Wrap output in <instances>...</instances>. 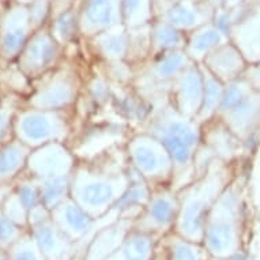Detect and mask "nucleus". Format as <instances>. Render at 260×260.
<instances>
[{
	"label": "nucleus",
	"instance_id": "obj_3",
	"mask_svg": "<svg viewBox=\"0 0 260 260\" xmlns=\"http://www.w3.org/2000/svg\"><path fill=\"white\" fill-rule=\"evenodd\" d=\"M251 159L229 164L214 159L209 169L177 191L179 217L175 232L192 241L203 243L205 226L210 210L218 197L233 181L244 164Z\"/></svg>",
	"mask_w": 260,
	"mask_h": 260
},
{
	"label": "nucleus",
	"instance_id": "obj_35",
	"mask_svg": "<svg viewBox=\"0 0 260 260\" xmlns=\"http://www.w3.org/2000/svg\"><path fill=\"white\" fill-rule=\"evenodd\" d=\"M129 47H128L127 63L134 69L150 59V25L128 29Z\"/></svg>",
	"mask_w": 260,
	"mask_h": 260
},
{
	"label": "nucleus",
	"instance_id": "obj_9",
	"mask_svg": "<svg viewBox=\"0 0 260 260\" xmlns=\"http://www.w3.org/2000/svg\"><path fill=\"white\" fill-rule=\"evenodd\" d=\"M129 165L147 181L151 189L171 185L175 165L161 141L145 131H134L124 145Z\"/></svg>",
	"mask_w": 260,
	"mask_h": 260
},
{
	"label": "nucleus",
	"instance_id": "obj_5",
	"mask_svg": "<svg viewBox=\"0 0 260 260\" xmlns=\"http://www.w3.org/2000/svg\"><path fill=\"white\" fill-rule=\"evenodd\" d=\"M85 77L79 61L66 55V59L55 70L31 82V91L22 105L49 111L74 109L81 99Z\"/></svg>",
	"mask_w": 260,
	"mask_h": 260
},
{
	"label": "nucleus",
	"instance_id": "obj_18",
	"mask_svg": "<svg viewBox=\"0 0 260 260\" xmlns=\"http://www.w3.org/2000/svg\"><path fill=\"white\" fill-rule=\"evenodd\" d=\"M81 37L87 40L113 26L123 25L121 0H78Z\"/></svg>",
	"mask_w": 260,
	"mask_h": 260
},
{
	"label": "nucleus",
	"instance_id": "obj_25",
	"mask_svg": "<svg viewBox=\"0 0 260 260\" xmlns=\"http://www.w3.org/2000/svg\"><path fill=\"white\" fill-rule=\"evenodd\" d=\"M131 228L133 221L129 219H117L100 228L82 249V260H107L117 249Z\"/></svg>",
	"mask_w": 260,
	"mask_h": 260
},
{
	"label": "nucleus",
	"instance_id": "obj_15",
	"mask_svg": "<svg viewBox=\"0 0 260 260\" xmlns=\"http://www.w3.org/2000/svg\"><path fill=\"white\" fill-rule=\"evenodd\" d=\"M29 232L47 260H74L77 244L60 231L52 221L51 211L40 205L29 211Z\"/></svg>",
	"mask_w": 260,
	"mask_h": 260
},
{
	"label": "nucleus",
	"instance_id": "obj_16",
	"mask_svg": "<svg viewBox=\"0 0 260 260\" xmlns=\"http://www.w3.org/2000/svg\"><path fill=\"white\" fill-rule=\"evenodd\" d=\"M78 158L69 143H48L30 151L26 175L36 180L71 176Z\"/></svg>",
	"mask_w": 260,
	"mask_h": 260
},
{
	"label": "nucleus",
	"instance_id": "obj_37",
	"mask_svg": "<svg viewBox=\"0 0 260 260\" xmlns=\"http://www.w3.org/2000/svg\"><path fill=\"white\" fill-rule=\"evenodd\" d=\"M22 105V99L7 94L3 103L0 104V146L11 141L14 137V120L18 108Z\"/></svg>",
	"mask_w": 260,
	"mask_h": 260
},
{
	"label": "nucleus",
	"instance_id": "obj_13",
	"mask_svg": "<svg viewBox=\"0 0 260 260\" xmlns=\"http://www.w3.org/2000/svg\"><path fill=\"white\" fill-rule=\"evenodd\" d=\"M231 41L248 64L260 61V0H247L235 9H222Z\"/></svg>",
	"mask_w": 260,
	"mask_h": 260
},
{
	"label": "nucleus",
	"instance_id": "obj_49",
	"mask_svg": "<svg viewBox=\"0 0 260 260\" xmlns=\"http://www.w3.org/2000/svg\"><path fill=\"white\" fill-rule=\"evenodd\" d=\"M0 260H9V255H7V251H3V249H0Z\"/></svg>",
	"mask_w": 260,
	"mask_h": 260
},
{
	"label": "nucleus",
	"instance_id": "obj_8",
	"mask_svg": "<svg viewBox=\"0 0 260 260\" xmlns=\"http://www.w3.org/2000/svg\"><path fill=\"white\" fill-rule=\"evenodd\" d=\"M215 117L241 141L260 134V93L243 77L226 83Z\"/></svg>",
	"mask_w": 260,
	"mask_h": 260
},
{
	"label": "nucleus",
	"instance_id": "obj_47",
	"mask_svg": "<svg viewBox=\"0 0 260 260\" xmlns=\"http://www.w3.org/2000/svg\"><path fill=\"white\" fill-rule=\"evenodd\" d=\"M151 260H167V257H165V253H164V251H162L161 247H159V244H158L157 253H155V256H154Z\"/></svg>",
	"mask_w": 260,
	"mask_h": 260
},
{
	"label": "nucleus",
	"instance_id": "obj_41",
	"mask_svg": "<svg viewBox=\"0 0 260 260\" xmlns=\"http://www.w3.org/2000/svg\"><path fill=\"white\" fill-rule=\"evenodd\" d=\"M29 229L14 223L0 209V249L9 251Z\"/></svg>",
	"mask_w": 260,
	"mask_h": 260
},
{
	"label": "nucleus",
	"instance_id": "obj_29",
	"mask_svg": "<svg viewBox=\"0 0 260 260\" xmlns=\"http://www.w3.org/2000/svg\"><path fill=\"white\" fill-rule=\"evenodd\" d=\"M159 240L131 228L117 249L107 260H151L157 253Z\"/></svg>",
	"mask_w": 260,
	"mask_h": 260
},
{
	"label": "nucleus",
	"instance_id": "obj_30",
	"mask_svg": "<svg viewBox=\"0 0 260 260\" xmlns=\"http://www.w3.org/2000/svg\"><path fill=\"white\" fill-rule=\"evenodd\" d=\"M150 57L185 48L187 33L176 29L171 23L155 18L150 23Z\"/></svg>",
	"mask_w": 260,
	"mask_h": 260
},
{
	"label": "nucleus",
	"instance_id": "obj_20",
	"mask_svg": "<svg viewBox=\"0 0 260 260\" xmlns=\"http://www.w3.org/2000/svg\"><path fill=\"white\" fill-rule=\"evenodd\" d=\"M109 111L133 131H139L153 115L154 108L133 85H113Z\"/></svg>",
	"mask_w": 260,
	"mask_h": 260
},
{
	"label": "nucleus",
	"instance_id": "obj_32",
	"mask_svg": "<svg viewBox=\"0 0 260 260\" xmlns=\"http://www.w3.org/2000/svg\"><path fill=\"white\" fill-rule=\"evenodd\" d=\"M52 36L57 43L67 51L69 48L79 45L82 43L81 29H79V17H78V2L73 7L57 14L48 23Z\"/></svg>",
	"mask_w": 260,
	"mask_h": 260
},
{
	"label": "nucleus",
	"instance_id": "obj_1",
	"mask_svg": "<svg viewBox=\"0 0 260 260\" xmlns=\"http://www.w3.org/2000/svg\"><path fill=\"white\" fill-rule=\"evenodd\" d=\"M124 145L95 157L78 158L71 173L70 197L94 219L107 215L129 184V162Z\"/></svg>",
	"mask_w": 260,
	"mask_h": 260
},
{
	"label": "nucleus",
	"instance_id": "obj_10",
	"mask_svg": "<svg viewBox=\"0 0 260 260\" xmlns=\"http://www.w3.org/2000/svg\"><path fill=\"white\" fill-rule=\"evenodd\" d=\"M134 131L119 119L87 120L69 146L77 158H91L117 145H124Z\"/></svg>",
	"mask_w": 260,
	"mask_h": 260
},
{
	"label": "nucleus",
	"instance_id": "obj_21",
	"mask_svg": "<svg viewBox=\"0 0 260 260\" xmlns=\"http://www.w3.org/2000/svg\"><path fill=\"white\" fill-rule=\"evenodd\" d=\"M215 11L210 0H175L158 18L188 35L213 21Z\"/></svg>",
	"mask_w": 260,
	"mask_h": 260
},
{
	"label": "nucleus",
	"instance_id": "obj_44",
	"mask_svg": "<svg viewBox=\"0 0 260 260\" xmlns=\"http://www.w3.org/2000/svg\"><path fill=\"white\" fill-rule=\"evenodd\" d=\"M173 2L175 0H154V13H155V18L159 17Z\"/></svg>",
	"mask_w": 260,
	"mask_h": 260
},
{
	"label": "nucleus",
	"instance_id": "obj_22",
	"mask_svg": "<svg viewBox=\"0 0 260 260\" xmlns=\"http://www.w3.org/2000/svg\"><path fill=\"white\" fill-rule=\"evenodd\" d=\"M202 143L213 151L214 157L223 162L236 164L249 159L244 151L243 141L217 117L202 124Z\"/></svg>",
	"mask_w": 260,
	"mask_h": 260
},
{
	"label": "nucleus",
	"instance_id": "obj_42",
	"mask_svg": "<svg viewBox=\"0 0 260 260\" xmlns=\"http://www.w3.org/2000/svg\"><path fill=\"white\" fill-rule=\"evenodd\" d=\"M29 15L35 31L47 26L52 18V2L51 0H33L29 5Z\"/></svg>",
	"mask_w": 260,
	"mask_h": 260
},
{
	"label": "nucleus",
	"instance_id": "obj_26",
	"mask_svg": "<svg viewBox=\"0 0 260 260\" xmlns=\"http://www.w3.org/2000/svg\"><path fill=\"white\" fill-rule=\"evenodd\" d=\"M150 195H151V187L129 165V184L117 203L112 207L108 214L115 221L117 219L134 221L142 213V210L145 209L146 203L150 199Z\"/></svg>",
	"mask_w": 260,
	"mask_h": 260
},
{
	"label": "nucleus",
	"instance_id": "obj_31",
	"mask_svg": "<svg viewBox=\"0 0 260 260\" xmlns=\"http://www.w3.org/2000/svg\"><path fill=\"white\" fill-rule=\"evenodd\" d=\"M167 260H210L211 255L203 243L185 239L175 231L159 240Z\"/></svg>",
	"mask_w": 260,
	"mask_h": 260
},
{
	"label": "nucleus",
	"instance_id": "obj_50",
	"mask_svg": "<svg viewBox=\"0 0 260 260\" xmlns=\"http://www.w3.org/2000/svg\"><path fill=\"white\" fill-rule=\"evenodd\" d=\"M6 95H7V93H6L5 90H3V89H2V87H0V104H2V103H3V101H5Z\"/></svg>",
	"mask_w": 260,
	"mask_h": 260
},
{
	"label": "nucleus",
	"instance_id": "obj_46",
	"mask_svg": "<svg viewBox=\"0 0 260 260\" xmlns=\"http://www.w3.org/2000/svg\"><path fill=\"white\" fill-rule=\"evenodd\" d=\"M31 2H33V0H0V9L7 5H11V3H19V5L29 6Z\"/></svg>",
	"mask_w": 260,
	"mask_h": 260
},
{
	"label": "nucleus",
	"instance_id": "obj_17",
	"mask_svg": "<svg viewBox=\"0 0 260 260\" xmlns=\"http://www.w3.org/2000/svg\"><path fill=\"white\" fill-rule=\"evenodd\" d=\"M205 81L201 64L191 63L177 75L169 91V104L181 115L197 119L203 104Z\"/></svg>",
	"mask_w": 260,
	"mask_h": 260
},
{
	"label": "nucleus",
	"instance_id": "obj_2",
	"mask_svg": "<svg viewBox=\"0 0 260 260\" xmlns=\"http://www.w3.org/2000/svg\"><path fill=\"white\" fill-rule=\"evenodd\" d=\"M249 173L245 165L218 197L207 215L203 244L213 257L228 259L243 251L248 223Z\"/></svg>",
	"mask_w": 260,
	"mask_h": 260
},
{
	"label": "nucleus",
	"instance_id": "obj_7",
	"mask_svg": "<svg viewBox=\"0 0 260 260\" xmlns=\"http://www.w3.org/2000/svg\"><path fill=\"white\" fill-rule=\"evenodd\" d=\"M191 63L193 61L184 49L153 56L135 69L131 85L153 105L155 111L169 103L172 83Z\"/></svg>",
	"mask_w": 260,
	"mask_h": 260
},
{
	"label": "nucleus",
	"instance_id": "obj_48",
	"mask_svg": "<svg viewBox=\"0 0 260 260\" xmlns=\"http://www.w3.org/2000/svg\"><path fill=\"white\" fill-rule=\"evenodd\" d=\"M210 2L213 3L215 9H221L222 5H223V0H210Z\"/></svg>",
	"mask_w": 260,
	"mask_h": 260
},
{
	"label": "nucleus",
	"instance_id": "obj_43",
	"mask_svg": "<svg viewBox=\"0 0 260 260\" xmlns=\"http://www.w3.org/2000/svg\"><path fill=\"white\" fill-rule=\"evenodd\" d=\"M243 78L260 93V61L257 63L248 64L247 70L244 73Z\"/></svg>",
	"mask_w": 260,
	"mask_h": 260
},
{
	"label": "nucleus",
	"instance_id": "obj_39",
	"mask_svg": "<svg viewBox=\"0 0 260 260\" xmlns=\"http://www.w3.org/2000/svg\"><path fill=\"white\" fill-rule=\"evenodd\" d=\"M0 209L6 217L11 219L14 223L29 229V210L26 209V206L23 205V202L15 192V189L10 192L9 197L6 198L5 202L0 206Z\"/></svg>",
	"mask_w": 260,
	"mask_h": 260
},
{
	"label": "nucleus",
	"instance_id": "obj_36",
	"mask_svg": "<svg viewBox=\"0 0 260 260\" xmlns=\"http://www.w3.org/2000/svg\"><path fill=\"white\" fill-rule=\"evenodd\" d=\"M70 179L71 176L37 180L41 192V203L49 211L70 197Z\"/></svg>",
	"mask_w": 260,
	"mask_h": 260
},
{
	"label": "nucleus",
	"instance_id": "obj_4",
	"mask_svg": "<svg viewBox=\"0 0 260 260\" xmlns=\"http://www.w3.org/2000/svg\"><path fill=\"white\" fill-rule=\"evenodd\" d=\"M164 143L175 165L172 188L179 191L193 180V158L202 142V124L181 115L171 104L158 108L139 129Z\"/></svg>",
	"mask_w": 260,
	"mask_h": 260
},
{
	"label": "nucleus",
	"instance_id": "obj_40",
	"mask_svg": "<svg viewBox=\"0 0 260 260\" xmlns=\"http://www.w3.org/2000/svg\"><path fill=\"white\" fill-rule=\"evenodd\" d=\"M7 255H9V260H47L39 249L29 231L10 248Z\"/></svg>",
	"mask_w": 260,
	"mask_h": 260
},
{
	"label": "nucleus",
	"instance_id": "obj_28",
	"mask_svg": "<svg viewBox=\"0 0 260 260\" xmlns=\"http://www.w3.org/2000/svg\"><path fill=\"white\" fill-rule=\"evenodd\" d=\"M30 151L17 138L0 146V185L14 184L25 173Z\"/></svg>",
	"mask_w": 260,
	"mask_h": 260
},
{
	"label": "nucleus",
	"instance_id": "obj_33",
	"mask_svg": "<svg viewBox=\"0 0 260 260\" xmlns=\"http://www.w3.org/2000/svg\"><path fill=\"white\" fill-rule=\"evenodd\" d=\"M201 67L203 71V81H205V93H203V104L197 120L203 124L217 116L225 91V85L214 77L213 74H210L202 64Z\"/></svg>",
	"mask_w": 260,
	"mask_h": 260
},
{
	"label": "nucleus",
	"instance_id": "obj_12",
	"mask_svg": "<svg viewBox=\"0 0 260 260\" xmlns=\"http://www.w3.org/2000/svg\"><path fill=\"white\" fill-rule=\"evenodd\" d=\"M179 207L177 191L171 185L153 188L145 209L133 221V229L162 239L175 231Z\"/></svg>",
	"mask_w": 260,
	"mask_h": 260
},
{
	"label": "nucleus",
	"instance_id": "obj_27",
	"mask_svg": "<svg viewBox=\"0 0 260 260\" xmlns=\"http://www.w3.org/2000/svg\"><path fill=\"white\" fill-rule=\"evenodd\" d=\"M229 41V33L213 19L209 23L188 33L184 51L187 52V55L193 63L201 64L209 53Z\"/></svg>",
	"mask_w": 260,
	"mask_h": 260
},
{
	"label": "nucleus",
	"instance_id": "obj_45",
	"mask_svg": "<svg viewBox=\"0 0 260 260\" xmlns=\"http://www.w3.org/2000/svg\"><path fill=\"white\" fill-rule=\"evenodd\" d=\"M244 2H247V0H223V5H222L221 9H225V10L235 9V7H237V6L244 3Z\"/></svg>",
	"mask_w": 260,
	"mask_h": 260
},
{
	"label": "nucleus",
	"instance_id": "obj_38",
	"mask_svg": "<svg viewBox=\"0 0 260 260\" xmlns=\"http://www.w3.org/2000/svg\"><path fill=\"white\" fill-rule=\"evenodd\" d=\"M14 189L17 192L19 198L23 202V205L26 206V209L33 210L37 206L43 205L41 203V192H40V184L36 179H33L31 176L23 175L17 179V181L14 183Z\"/></svg>",
	"mask_w": 260,
	"mask_h": 260
},
{
	"label": "nucleus",
	"instance_id": "obj_51",
	"mask_svg": "<svg viewBox=\"0 0 260 260\" xmlns=\"http://www.w3.org/2000/svg\"><path fill=\"white\" fill-rule=\"evenodd\" d=\"M210 260H226V259H219V257H213V256H211V257H210Z\"/></svg>",
	"mask_w": 260,
	"mask_h": 260
},
{
	"label": "nucleus",
	"instance_id": "obj_11",
	"mask_svg": "<svg viewBox=\"0 0 260 260\" xmlns=\"http://www.w3.org/2000/svg\"><path fill=\"white\" fill-rule=\"evenodd\" d=\"M64 59V48L56 41L47 25L31 35L15 64L30 82H35L55 70Z\"/></svg>",
	"mask_w": 260,
	"mask_h": 260
},
{
	"label": "nucleus",
	"instance_id": "obj_6",
	"mask_svg": "<svg viewBox=\"0 0 260 260\" xmlns=\"http://www.w3.org/2000/svg\"><path fill=\"white\" fill-rule=\"evenodd\" d=\"M75 124V108L49 111L21 105L14 120V137L31 150L53 142L70 143L77 131Z\"/></svg>",
	"mask_w": 260,
	"mask_h": 260
},
{
	"label": "nucleus",
	"instance_id": "obj_23",
	"mask_svg": "<svg viewBox=\"0 0 260 260\" xmlns=\"http://www.w3.org/2000/svg\"><path fill=\"white\" fill-rule=\"evenodd\" d=\"M86 51L91 55L93 61H127L128 47H129V35L124 25L113 26L83 40Z\"/></svg>",
	"mask_w": 260,
	"mask_h": 260
},
{
	"label": "nucleus",
	"instance_id": "obj_19",
	"mask_svg": "<svg viewBox=\"0 0 260 260\" xmlns=\"http://www.w3.org/2000/svg\"><path fill=\"white\" fill-rule=\"evenodd\" d=\"M51 218L60 231L77 244V255H79L90 237L94 235L97 219L86 213L71 197L64 199L60 205L51 210Z\"/></svg>",
	"mask_w": 260,
	"mask_h": 260
},
{
	"label": "nucleus",
	"instance_id": "obj_34",
	"mask_svg": "<svg viewBox=\"0 0 260 260\" xmlns=\"http://www.w3.org/2000/svg\"><path fill=\"white\" fill-rule=\"evenodd\" d=\"M121 11L127 29L150 25L155 19L154 0H121Z\"/></svg>",
	"mask_w": 260,
	"mask_h": 260
},
{
	"label": "nucleus",
	"instance_id": "obj_14",
	"mask_svg": "<svg viewBox=\"0 0 260 260\" xmlns=\"http://www.w3.org/2000/svg\"><path fill=\"white\" fill-rule=\"evenodd\" d=\"M33 33L29 6L11 3L0 9V69L15 63Z\"/></svg>",
	"mask_w": 260,
	"mask_h": 260
},
{
	"label": "nucleus",
	"instance_id": "obj_24",
	"mask_svg": "<svg viewBox=\"0 0 260 260\" xmlns=\"http://www.w3.org/2000/svg\"><path fill=\"white\" fill-rule=\"evenodd\" d=\"M201 64L223 85L243 77L248 67L244 55L232 41L214 49Z\"/></svg>",
	"mask_w": 260,
	"mask_h": 260
}]
</instances>
